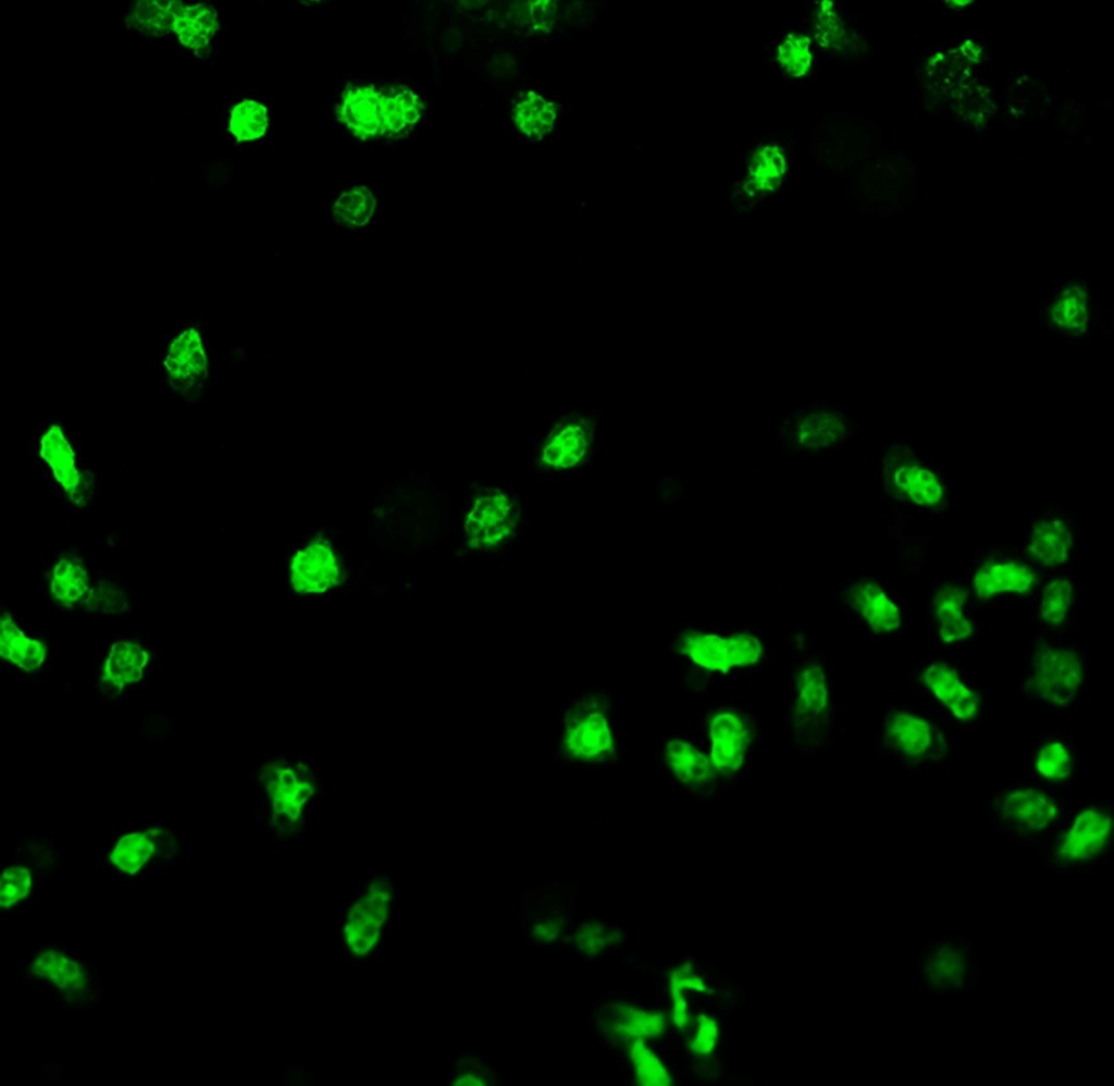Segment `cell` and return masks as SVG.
Returning <instances> with one entry per match:
<instances>
[{"instance_id": "cell-15", "label": "cell", "mask_w": 1114, "mask_h": 1086, "mask_svg": "<svg viewBox=\"0 0 1114 1086\" xmlns=\"http://www.w3.org/2000/svg\"><path fill=\"white\" fill-rule=\"evenodd\" d=\"M921 975L933 992H962L970 979V954L967 943L957 938L930 943L921 957Z\"/></svg>"}, {"instance_id": "cell-34", "label": "cell", "mask_w": 1114, "mask_h": 1086, "mask_svg": "<svg viewBox=\"0 0 1114 1086\" xmlns=\"http://www.w3.org/2000/svg\"><path fill=\"white\" fill-rule=\"evenodd\" d=\"M797 440L806 445H825L833 442L841 431L840 421L832 415L816 412L807 415L796 427Z\"/></svg>"}, {"instance_id": "cell-14", "label": "cell", "mask_w": 1114, "mask_h": 1086, "mask_svg": "<svg viewBox=\"0 0 1114 1086\" xmlns=\"http://www.w3.org/2000/svg\"><path fill=\"white\" fill-rule=\"evenodd\" d=\"M680 649L693 663L710 670L750 665L762 654L759 642L744 634L719 637L690 633L681 639Z\"/></svg>"}, {"instance_id": "cell-16", "label": "cell", "mask_w": 1114, "mask_h": 1086, "mask_svg": "<svg viewBox=\"0 0 1114 1086\" xmlns=\"http://www.w3.org/2000/svg\"><path fill=\"white\" fill-rule=\"evenodd\" d=\"M0 651L3 666L12 677L32 683L48 674L49 652L44 641L27 635L12 616H1Z\"/></svg>"}, {"instance_id": "cell-5", "label": "cell", "mask_w": 1114, "mask_h": 1086, "mask_svg": "<svg viewBox=\"0 0 1114 1086\" xmlns=\"http://www.w3.org/2000/svg\"><path fill=\"white\" fill-rule=\"evenodd\" d=\"M1085 678L1086 665L1076 649L1042 642L1028 659L1023 692L1038 704L1066 708L1078 700Z\"/></svg>"}, {"instance_id": "cell-13", "label": "cell", "mask_w": 1114, "mask_h": 1086, "mask_svg": "<svg viewBox=\"0 0 1114 1086\" xmlns=\"http://www.w3.org/2000/svg\"><path fill=\"white\" fill-rule=\"evenodd\" d=\"M1112 829V814L1105 807H1085L1066 823L1055 841L1054 856L1063 864L1088 862L1105 850Z\"/></svg>"}, {"instance_id": "cell-7", "label": "cell", "mask_w": 1114, "mask_h": 1086, "mask_svg": "<svg viewBox=\"0 0 1114 1086\" xmlns=\"http://www.w3.org/2000/svg\"><path fill=\"white\" fill-rule=\"evenodd\" d=\"M1061 800L1048 789L1030 785L1004 787L989 803L992 822L1022 839L1037 838L1062 822Z\"/></svg>"}, {"instance_id": "cell-36", "label": "cell", "mask_w": 1114, "mask_h": 1086, "mask_svg": "<svg viewBox=\"0 0 1114 1086\" xmlns=\"http://www.w3.org/2000/svg\"><path fill=\"white\" fill-rule=\"evenodd\" d=\"M1052 316L1064 329L1084 328L1088 317L1087 301L1078 292L1066 291L1053 305Z\"/></svg>"}, {"instance_id": "cell-1", "label": "cell", "mask_w": 1114, "mask_h": 1086, "mask_svg": "<svg viewBox=\"0 0 1114 1086\" xmlns=\"http://www.w3.org/2000/svg\"><path fill=\"white\" fill-rule=\"evenodd\" d=\"M186 850L172 822L133 819L110 827L98 860L111 877L131 884L175 866Z\"/></svg>"}, {"instance_id": "cell-17", "label": "cell", "mask_w": 1114, "mask_h": 1086, "mask_svg": "<svg viewBox=\"0 0 1114 1086\" xmlns=\"http://www.w3.org/2000/svg\"><path fill=\"white\" fill-rule=\"evenodd\" d=\"M791 718L802 735H814L829 716V692L824 670L813 663L799 668L791 690Z\"/></svg>"}, {"instance_id": "cell-31", "label": "cell", "mask_w": 1114, "mask_h": 1086, "mask_svg": "<svg viewBox=\"0 0 1114 1086\" xmlns=\"http://www.w3.org/2000/svg\"><path fill=\"white\" fill-rule=\"evenodd\" d=\"M1074 603V588L1066 577L1051 580L1040 598V617L1052 627H1062L1067 621Z\"/></svg>"}, {"instance_id": "cell-41", "label": "cell", "mask_w": 1114, "mask_h": 1086, "mask_svg": "<svg viewBox=\"0 0 1114 1086\" xmlns=\"http://www.w3.org/2000/svg\"><path fill=\"white\" fill-rule=\"evenodd\" d=\"M560 926L556 921L543 920L534 925L532 934L539 940L550 941L558 936Z\"/></svg>"}, {"instance_id": "cell-30", "label": "cell", "mask_w": 1114, "mask_h": 1086, "mask_svg": "<svg viewBox=\"0 0 1114 1086\" xmlns=\"http://www.w3.org/2000/svg\"><path fill=\"white\" fill-rule=\"evenodd\" d=\"M91 591L89 575L79 561L63 558L54 566L51 592L64 606L87 603Z\"/></svg>"}, {"instance_id": "cell-32", "label": "cell", "mask_w": 1114, "mask_h": 1086, "mask_svg": "<svg viewBox=\"0 0 1114 1086\" xmlns=\"http://www.w3.org/2000/svg\"><path fill=\"white\" fill-rule=\"evenodd\" d=\"M174 29L181 40L194 48L200 47L212 34L214 18L212 12L205 7H195L188 11H177Z\"/></svg>"}, {"instance_id": "cell-29", "label": "cell", "mask_w": 1114, "mask_h": 1086, "mask_svg": "<svg viewBox=\"0 0 1114 1086\" xmlns=\"http://www.w3.org/2000/svg\"><path fill=\"white\" fill-rule=\"evenodd\" d=\"M606 1023L611 1034L629 1039L658 1036L666 1028L663 1013L646 1011L627 1003L614 1004Z\"/></svg>"}, {"instance_id": "cell-10", "label": "cell", "mask_w": 1114, "mask_h": 1086, "mask_svg": "<svg viewBox=\"0 0 1114 1086\" xmlns=\"http://www.w3.org/2000/svg\"><path fill=\"white\" fill-rule=\"evenodd\" d=\"M519 522L520 509L512 494L490 488L473 499L465 529L471 546L492 550L509 542Z\"/></svg>"}, {"instance_id": "cell-18", "label": "cell", "mask_w": 1114, "mask_h": 1086, "mask_svg": "<svg viewBox=\"0 0 1114 1086\" xmlns=\"http://www.w3.org/2000/svg\"><path fill=\"white\" fill-rule=\"evenodd\" d=\"M1036 571L1022 560L992 558L976 570L973 585L976 595L982 600L1003 593L1024 594L1037 583Z\"/></svg>"}, {"instance_id": "cell-3", "label": "cell", "mask_w": 1114, "mask_h": 1086, "mask_svg": "<svg viewBox=\"0 0 1114 1086\" xmlns=\"http://www.w3.org/2000/svg\"><path fill=\"white\" fill-rule=\"evenodd\" d=\"M27 983L70 1007H88L99 998L96 970L61 946L45 945L29 952L23 967Z\"/></svg>"}, {"instance_id": "cell-39", "label": "cell", "mask_w": 1114, "mask_h": 1086, "mask_svg": "<svg viewBox=\"0 0 1114 1086\" xmlns=\"http://www.w3.org/2000/svg\"><path fill=\"white\" fill-rule=\"evenodd\" d=\"M684 989L705 990V985L701 978L685 966L673 970L670 975V990L682 991Z\"/></svg>"}, {"instance_id": "cell-19", "label": "cell", "mask_w": 1114, "mask_h": 1086, "mask_svg": "<svg viewBox=\"0 0 1114 1086\" xmlns=\"http://www.w3.org/2000/svg\"><path fill=\"white\" fill-rule=\"evenodd\" d=\"M1074 532L1070 523L1061 516H1044L1036 519L1026 534L1028 554L1038 564L1056 567L1066 563L1073 551Z\"/></svg>"}, {"instance_id": "cell-2", "label": "cell", "mask_w": 1114, "mask_h": 1086, "mask_svg": "<svg viewBox=\"0 0 1114 1086\" xmlns=\"http://www.w3.org/2000/svg\"><path fill=\"white\" fill-rule=\"evenodd\" d=\"M168 393L175 400L195 404L210 383L211 348L199 320L184 321L166 334L157 357Z\"/></svg>"}, {"instance_id": "cell-9", "label": "cell", "mask_w": 1114, "mask_h": 1086, "mask_svg": "<svg viewBox=\"0 0 1114 1086\" xmlns=\"http://www.w3.org/2000/svg\"><path fill=\"white\" fill-rule=\"evenodd\" d=\"M881 735L888 752L909 764L938 761L948 750L940 726L913 708L889 709L882 721Z\"/></svg>"}, {"instance_id": "cell-35", "label": "cell", "mask_w": 1114, "mask_h": 1086, "mask_svg": "<svg viewBox=\"0 0 1114 1086\" xmlns=\"http://www.w3.org/2000/svg\"><path fill=\"white\" fill-rule=\"evenodd\" d=\"M265 127V108L255 101H244L232 112L230 129L239 140L258 138Z\"/></svg>"}, {"instance_id": "cell-33", "label": "cell", "mask_w": 1114, "mask_h": 1086, "mask_svg": "<svg viewBox=\"0 0 1114 1086\" xmlns=\"http://www.w3.org/2000/svg\"><path fill=\"white\" fill-rule=\"evenodd\" d=\"M628 1051L639 1084L645 1086H666L671 1083L668 1072L657 1057L645 1046L642 1038L632 1040L629 1044Z\"/></svg>"}, {"instance_id": "cell-40", "label": "cell", "mask_w": 1114, "mask_h": 1086, "mask_svg": "<svg viewBox=\"0 0 1114 1086\" xmlns=\"http://www.w3.org/2000/svg\"><path fill=\"white\" fill-rule=\"evenodd\" d=\"M671 995H672V1000H673V1009H672V1020H673V1023L680 1029H684L685 1026L688 1025V1022H689V1013H688L686 1001H685V999L682 996V991L671 990Z\"/></svg>"}, {"instance_id": "cell-24", "label": "cell", "mask_w": 1114, "mask_h": 1086, "mask_svg": "<svg viewBox=\"0 0 1114 1086\" xmlns=\"http://www.w3.org/2000/svg\"><path fill=\"white\" fill-rule=\"evenodd\" d=\"M290 573L297 591L322 592L335 583L338 568L329 547L312 544L294 557Z\"/></svg>"}, {"instance_id": "cell-4", "label": "cell", "mask_w": 1114, "mask_h": 1086, "mask_svg": "<svg viewBox=\"0 0 1114 1086\" xmlns=\"http://www.w3.org/2000/svg\"><path fill=\"white\" fill-rule=\"evenodd\" d=\"M159 656L136 638L112 639L95 666L94 690L98 700L114 704L150 688L159 674Z\"/></svg>"}, {"instance_id": "cell-42", "label": "cell", "mask_w": 1114, "mask_h": 1086, "mask_svg": "<svg viewBox=\"0 0 1114 1086\" xmlns=\"http://www.w3.org/2000/svg\"><path fill=\"white\" fill-rule=\"evenodd\" d=\"M455 1084L456 1085H484V1082L481 1078H479V1077H476V1076H474L472 1074H467V1075L460 1077Z\"/></svg>"}, {"instance_id": "cell-20", "label": "cell", "mask_w": 1114, "mask_h": 1086, "mask_svg": "<svg viewBox=\"0 0 1114 1086\" xmlns=\"http://www.w3.org/2000/svg\"><path fill=\"white\" fill-rule=\"evenodd\" d=\"M388 902L387 889L382 884H374L354 905L345 933L355 953L364 954L373 947L386 918Z\"/></svg>"}, {"instance_id": "cell-12", "label": "cell", "mask_w": 1114, "mask_h": 1086, "mask_svg": "<svg viewBox=\"0 0 1114 1086\" xmlns=\"http://www.w3.org/2000/svg\"><path fill=\"white\" fill-rule=\"evenodd\" d=\"M886 476L892 491L916 508H938L944 499L940 474L907 448L898 447L888 456Z\"/></svg>"}, {"instance_id": "cell-38", "label": "cell", "mask_w": 1114, "mask_h": 1086, "mask_svg": "<svg viewBox=\"0 0 1114 1086\" xmlns=\"http://www.w3.org/2000/svg\"><path fill=\"white\" fill-rule=\"evenodd\" d=\"M718 1029L716 1022L702 1014L698 1016V1029L691 1049L697 1054H707L713 1051L717 1041Z\"/></svg>"}, {"instance_id": "cell-8", "label": "cell", "mask_w": 1114, "mask_h": 1086, "mask_svg": "<svg viewBox=\"0 0 1114 1086\" xmlns=\"http://www.w3.org/2000/svg\"><path fill=\"white\" fill-rule=\"evenodd\" d=\"M597 700L577 701L565 712L560 731V752L570 762L596 764L610 761L617 749L609 711Z\"/></svg>"}, {"instance_id": "cell-27", "label": "cell", "mask_w": 1114, "mask_h": 1086, "mask_svg": "<svg viewBox=\"0 0 1114 1086\" xmlns=\"http://www.w3.org/2000/svg\"><path fill=\"white\" fill-rule=\"evenodd\" d=\"M346 124L362 136H371L385 126V97L370 88L350 91L343 102Z\"/></svg>"}, {"instance_id": "cell-37", "label": "cell", "mask_w": 1114, "mask_h": 1086, "mask_svg": "<svg viewBox=\"0 0 1114 1086\" xmlns=\"http://www.w3.org/2000/svg\"><path fill=\"white\" fill-rule=\"evenodd\" d=\"M615 935L599 924H584L575 934V942L584 954L594 955L599 953Z\"/></svg>"}, {"instance_id": "cell-28", "label": "cell", "mask_w": 1114, "mask_h": 1086, "mask_svg": "<svg viewBox=\"0 0 1114 1086\" xmlns=\"http://www.w3.org/2000/svg\"><path fill=\"white\" fill-rule=\"evenodd\" d=\"M1076 767L1073 746L1061 738L1041 743L1030 760V769L1036 779L1045 783H1062L1070 778Z\"/></svg>"}, {"instance_id": "cell-26", "label": "cell", "mask_w": 1114, "mask_h": 1086, "mask_svg": "<svg viewBox=\"0 0 1114 1086\" xmlns=\"http://www.w3.org/2000/svg\"><path fill=\"white\" fill-rule=\"evenodd\" d=\"M663 758L671 775L685 786L701 787L715 778L714 765L689 742L668 741Z\"/></svg>"}, {"instance_id": "cell-23", "label": "cell", "mask_w": 1114, "mask_h": 1086, "mask_svg": "<svg viewBox=\"0 0 1114 1086\" xmlns=\"http://www.w3.org/2000/svg\"><path fill=\"white\" fill-rule=\"evenodd\" d=\"M39 453L71 499L81 505L84 502V482L76 467L72 445L59 424L52 423L45 430L40 437Z\"/></svg>"}, {"instance_id": "cell-25", "label": "cell", "mask_w": 1114, "mask_h": 1086, "mask_svg": "<svg viewBox=\"0 0 1114 1086\" xmlns=\"http://www.w3.org/2000/svg\"><path fill=\"white\" fill-rule=\"evenodd\" d=\"M852 605L877 632H891L901 625V613L887 593L872 582H862L850 591Z\"/></svg>"}, {"instance_id": "cell-22", "label": "cell", "mask_w": 1114, "mask_h": 1086, "mask_svg": "<svg viewBox=\"0 0 1114 1086\" xmlns=\"http://www.w3.org/2000/svg\"><path fill=\"white\" fill-rule=\"evenodd\" d=\"M711 764L723 775H733L741 767L748 745V732L742 720L731 712H720L709 720Z\"/></svg>"}, {"instance_id": "cell-11", "label": "cell", "mask_w": 1114, "mask_h": 1086, "mask_svg": "<svg viewBox=\"0 0 1114 1086\" xmlns=\"http://www.w3.org/2000/svg\"><path fill=\"white\" fill-rule=\"evenodd\" d=\"M917 679L954 719L970 723L979 717L983 708L982 694L955 665L932 659L923 665Z\"/></svg>"}, {"instance_id": "cell-21", "label": "cell", "mask_w": 1114, "mask_h": 1086, "mask_svg": "<svg viewBox=\"0 0 1114 1086\" xmlns=\"http://www.w3.org/2000/svg\"><path fill=\"white\" fill-rule=\"evenodd\" d=\"M968 595L956 584H944L931 598V612L938 635L945 644H957L975 632V626L967 612Z\"/></svg>"}, {"instance_id": "cell-6", "label": "cell", "mask_w": 1114, "mask_h": 1086, "mask_svg": "<svg viewBox=\"0 0 1114 1086\" xmlns=\"http://www.w3.org/2000/svg\"><path fill=\"white\" fill-rule=\"evenodd\" d=\"M61 850L50 837L27 835L16 841L1 876V911L13 914L37 900L44 881L57 873Z\"/></svg>"}]
</instances>
